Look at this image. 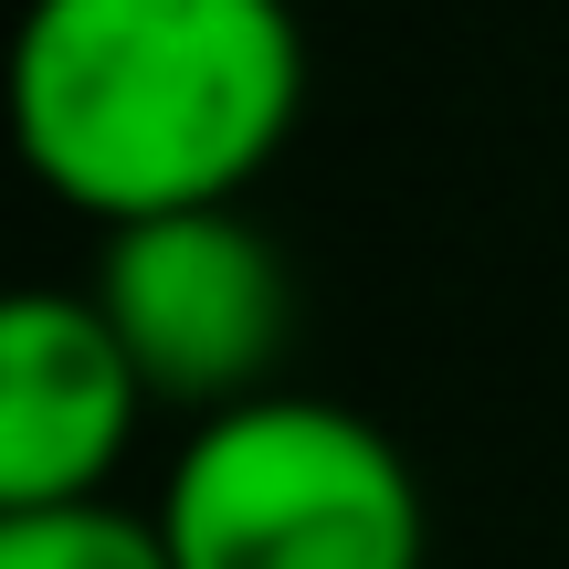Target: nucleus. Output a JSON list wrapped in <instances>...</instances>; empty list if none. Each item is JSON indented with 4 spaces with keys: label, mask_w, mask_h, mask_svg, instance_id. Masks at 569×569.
Here are the masks:
<instances>
[{
    "label": "nucleus",
    "mask_w": 569,
    "mask_h": 569,
    "mask_svg": "<svg viewBox=\"0 0 569 569\" xmlns=\"http://www.w3.org/2000/svg\"><path fill=\"white\" fill-rule=\"evenodd\" d=\"M306 32L284 0H32L11 42V138L106 232L222 211L296 138Z\"/></svg>",
    "instance_id": "nucleus-1"
},
{
    "label": "nucleus",
    "mask_w": 569,
    "mask_h": 569,
    "mask_svg": "<svg viewBox=\"0 0 569 569\" xmlns=\"http://www.w3.org/2000/svg\"><path fill=\"white\" fill-rule=\"evenodd\" d=\"M159 538L180 569H422L432 517L422 475L369 411L253 390L190 422V443L169 453Z\"/></svg>",
    "instance_id": "nucleus-2"
},
{
    "label": "nucleus",
    "mask_w": 569,
    "mask_h": 569,
    "mask_svg": "<svg viewBox=\"0 0 569 569\" xmlns=\"http://www.w3.org/2000/svg\"><path fill=\"white\" fill-rule=\"evenodd\" d=\"M84 296L106 306L117 348L138 359L148 401L180 411H232L253 390H274L284 327H296V284H284V253L243 211H159V222L106 232L96 284Z\"/></svg>",
    "instance_id": "nucleus-3"
},
{
    "label": "nucleus",
    "mask_w": 569,
    "mask_h": 569,
    "mask_svg": "<svg viewBox=\"0 0 569 569\" xmlns=\"http://www.w3.org/2000/svg\"><path fill=\"white\" fill-rule=\"evenodd\" d=\"M138 411H148V380L117 348L96 296L21 284L0 306V517L96 507Z\"/></svg>",
    "instance_id": "nucleus-4"
},
{
    "label": "nucleus",
    "mask_w": 569,
    "mask_h": 569,
    "mask_svg": "<svg viewBox=\"0 0 569 569\" xmlns=\"http://www.w3.org/2000/svg\"><path fill=\"white\" fill-rule=\"evenodd\" d=\"M0 569H180L159 538V517H127V507H32V517H0Z\"/></svg>",
    "instance_id": "nucleus-5"
}]
</instances>
